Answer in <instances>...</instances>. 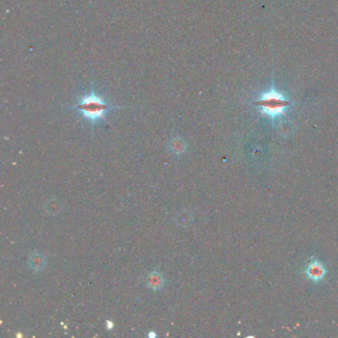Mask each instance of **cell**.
<instances>
[{
    "mask_svg": "<svg viewBox=\"0 0 338 338\" xmlns=\"http://www.w3.org/2000/svg\"><path fill=\"white\" fill-rule=\"evenodd\" d=\"M68 108L80 115V117L85 121H88L92 130H94L96 125L106 122V116L109 112L114 109L128 108V106L111 104L97 90L94 81H91L89 90L78 98L76 102Z\"/></svg>",
    "mask_w": 338,
    "mask_h": 338,
    "instance_id": "6da1fadb",
    "label": "cell"
},
{
    "mask_svg": "<svg viewBox=\"0 0 338 338\" xmlns=\"http://www.w3.org/2000/svg\"><path fill=\"white\" fill-rule=\"evenodd\" d=\"M254 104L261 108L263 114L275 119L285 114L287 108L291 105V101L273 87L269 91L264 92Z\"/></svg>",
    "mask_w": 338,
    "mask_h": 338,
    "instance_id": "7a4b0ae2",
    "label": "cell"
},
{
    "mask_svg": "<svg viewBox=\"0 0 338 338\" xmlns=\"http://www.w3.org/2000/svg\"><path fill=\"white\" fill-rule=\"evenodd\" d=\"M145 285L152 291H160L165 286L164 275L159 271H153L146 275Z\"/></svg>",
    "mask_w": 338,
    "mask_h": 338,
    "instance_id": "3957f363",
    "label": "cell"
},
{
    "mask_svg": "<svg viewBox=\"0 0 338 338\" xmlns=\"http://www.w3.org/2000/svg\"><path fill=\"white\" fill-rule=\"evenodd\" d=\"M188 148L187 142L182 137L176 135L171 138V140L168 143V150L175 156H180L182 154L186 153Z\"/></svg>",
    "mask_w": 338,
    "mask_h": 338,
    "instance_id": "277c9868",
    "label": "cell"
},
{
    "mask_svg": "<svg viewBox=\"0 0 338 338\" xmlns=\"http://www.w3.org/2000/svg\"><path fill=\"white\" fill-rule=\"evenodd\" d=\"M46 263L47 261L45 256L38 251H34L31 253L28 259V266L33 272L42 271L45 268Z\"/></svg>",
    "mask_w": 338,
    "mask_h": 338,
    "instance_id": "5b68a950",
    "label": "cell"
},
{
    "mask_svg": "<svg viewBox=\"0 0 338 338\" xmlns=\"http://www.w3.org/2000/svg\"><path fill=\"white\" fill-rule=\"evenodd\" d=\"M193 221H194L193 213L190 210L182 209L175 215V223L179 227L186 228L190 226L193 223Z\"/></svg>",
    "mask_w": 338,
    "mask_h": 338,
    "instance_id": "8992f818",
    "label": "cell"
},
{
    "mask_svg": "<svg viewBox=\"0 0 338 338\" xmlns=\"http://www.w3.org/2000/svg\"><path fill=\"white\" fill-rule=\"evenodd\" d=\"M307 276L314 281H318L323 278L324 269L319 263L314 262L307 268Z\"/></svg>",
    "mask_w": 338,
    "mask_h": 338,
    "instance_id": "52a82bcc",
    "label": "cell"
},
{
    "mask_svg": "<svg viewBox=\"0 0 338 338\" xmlns=\"http://www.w3.org/2000/svg\"><path fill=\"white\" fill-rule=\"evenodd\" d=\"M45 210L50 215H58L63 210V203L57 199H51L45 205Z\"/></svg>",
    "mask_w": 338,
    "mask_h": 338,
    "instance_id": "ba28073f",
    "label": "cell"
},
{
    "mask_svg": "<svg viewBox=\"0 0 338 338\" xmlns=\"http://www.w3.org/2000/svg\"><path fill=\"white\" fill-rule=\"evenodd\" d=\"M106 325H107V329L108 330H111L113 328V322L110 321V320H107L106 321Z\"/></svg>",
    "mask_w": 338,
    "mask_h": 338,
    "instance_id": "9c48e42d",
    "label": "cell"
},
{
    "mask_svg": "<svg viewBox=\"0 0 338 338\" xmlns=\"http://www.w3.org/2000/svg\"><path fill=\"white\" fill-rule=\"evenodd\" d=\"M148 336H149V337H156L157 334H156L155 332H154V331H150L149 334H148Z\"/></svg>",
    "mask_w": 338,
    "mask_h": 338,
    "instance_id": "30bf717a",
    "label": "cell"
}]
</instances>
